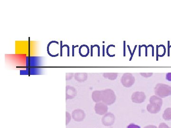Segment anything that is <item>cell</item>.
Segmentation results:
<instances>
[{
	"label": "cell",
	"instance_id": "obj_26",
	"mask_svg": "<svg viewBox=\"0 0 171 128\" xmlns=\"http://www.w3.org/2000/svg\"><path fill=\"white\" fill-rule=\"evenodd\" d=\"M124 56H126V41H124Z\"/></svg>",
	"mask_w": 171,
	"mask_h": 128
},
{
	"label": "cell",
	"instance_id": "obj_28",
	"mask_svg": "<svg viewBox=\"0 0 171 128\" xmlns=\"http://www.w3.org/2000/svg\"><path fill=\"white\" fill-rule=\"evenodd\" d=\"M158 46H156V60L157 61H158Z\"/></svg>",
	"mask_w": 171,
	"mask_h": 128
},
{
	"label": "cell",
	"instance_id": "obj_16",
	"mask_svg": "<svg viewBox=\"0 0 171 128\" xmlns=\"http://www.w3.org/2000/svg\"><path fill=\"white\" fill-rule=\"evenodd\" d=\"M110 46H113V47L115 48V46L114 45H109L107 46V55H108L109 57H114V56H115V54L111 55L109 54V52H108V49H109V48H110Z\"/></svg>",
	"mask_w": 171,
	"mask_h": 128
},
{
	"label": "cell",
	"instance_id": "obj_8",
	"mask_svg": "<svg viewBox=\"0 0 171 128\" xmlns=\"http://www.w3.org/2000/svg\"><path fill=\"white\" fill-rule=\"evenodd\" d=\"M115 122V116L111 113H108L103 117L102 122L105 126H111Z\"/></svg>",
	"mask_w": 171,
	"mask_h": 128
},
{
	"label": "cell",
	"instance_id": "obj_12",
	"mask_svg": "<svg viewBox=\"0 0 171 128\" xmlns=\"http://www.w3.org/2000/svg\"><path fill=\"white\" fill-rule=\"evenodd\" d=\"M117 73H104V76L106 78H108L111 80H114L116 79L117 77Z\"/></svg>",
	"mask_w": 171,
	"mask_h": 128
},
{
	"label": "cell",
	"instance_id": "obj_5",
	"mask_svg": "<svg viewBox=\"0 0 171 128\" xmlns=\"http://www.w3.org/2000/svg\"><path fill=\"white\" fill-rule=\"evenodd\" d=\"M131 99L133 103L141 104L146 100V95L143 92H136L132 94Z\"/></svg>",
	"mask_w": 171,
	"mask_h": 128
},
{
	"label": "cell",
	"instance_id": "obj_23",
	"mask_svg": "<svg viewBox=\"0 0 171 128\" xmlns=\"http://www.w3.org/2000/svg\"><path fill=\"white\" fill-rule=\"evenodd\" d=\"M137 45L135 46V48H134V50L133 51L132 53L131 54V56L130 59V61H131L132 60V59L133 56V55H134V53H135V51H136V48Z\"/></svg>",
	"mask_w": 171,
	"mask_h": 128
},
{
	"label": "cell",
	"instance_id": "obj_31",
	"mask_svg": "<svg viewBox=\"0 0 171 128\" xmlns=\"http://www.w3.org/2000/svg\"><path fill=\"white\" fill-rule=\"evenodd\" d=\"M93 45L91 46V56H93Z\"/></svg>",
	"mask_w": 171,
	"mask_h": 128
},
{
	"label": "cell",
	"instance_id": "obj_35",
	"mask_svg": "<svg viewBox=\"0 0 171 128\" xmlns=\"http://www.w3.org/2000/svg\"><path fill=\"white\" fill-rule=\"evenodd\" d=\"M139 56H141V55H140V49H141V46L139 45Z\"/></svg>",
	"mask_w": 171,
	"mask_h": 128
},
{
	"label": "cell",
	"instance_id": "obj_34",
	"mask_svg": "<svg viewBox=\"0 0 171 128\" xmlns=\"http://www.w3.org/2000/svg\"><path fill=\"white\" fill-rule=\"evenodd\" d=\"M168 56H170V55H169V49H170V48H169V43H170V42H169V41H168Z\"/></svg>",
	"mask_w": 171,
	"mask_h": 128
},
{
	"label": "cell",
	"instance_id": "obj_1",
	"mask_svg": "<svg viewBox=\"0 0 171 128\" xmlns=\"http://www.w3.org/2000/svg\"><path fill=\"white\" fill-rule=\"evenodd\" d=\"M150 104L147 106L148 112L151 114H156L160 111L163 104V101L158 96L153 95L150 97Z\"/></svg>",
	"mask_w": 171,
	"mask_h": 128
},
{
	"label": "cell",
	"instance_id": "obj_29",
	"mask_svg": "<svg viewBox=\"0 0 171 128\" xmlns=\"http://www.w3.org/2000/svg\"><path fill=\"white\" fill-rule=\"evenodd\" d=\"M144 128H157V127L153 125H149V126H146Z\"/></svg>",
	"mask_w": 171,
	"mask_h": 128
},
{
	"label": "cell",
	"instance_id": "obj_10",
	"mask_svg": "<svg viewBox=\"0 0 171 128\" xmlns=\"http://www.w3.org/2000/svg\"><path fill=\"white\" fill-rule=\"evenodd\" d=\"M92 98L96 103H100L102 101V91H95L92 94Z\"/></svg>",
	"mask_w": 171,
	"mask_h": 128
},
{
	"label": "cell",
	"instance_id": "obj_30",
	"mask_svg": "<svg viewBox=\"0 0 171 128\" xmlns=\"http://www.w3.org/2000/svg\"><path fill=\"white\" fill-rule=\"evenodd\" d=\"M47 51L48 54H49L50 56H52V57H56V56H58L59 55L58 54H57V55H53L51 54V53H50V52H49V50H47Z\"/></svg>",
	"mask_w": 171,
	"mask_h": 128
},
{
	"label": "cell",
	"instance_id": "obj_20",
	"mask_svg": "<svg viewBox=\"0 0 171 128\" xmlns=\"http://www.w3.org/2000/svg\"><path fill=\"white\" fill-rule=\"evenodd\" d=\"M159 128H170L168 126H167L165 123L160 124L159 125Z\"/></svg>",
	"mask_w": 171,
	"mask_h": 128
},
{
	"label": "cell",
	"instance_id": "obj_13",
	"mask_svg": "<svg viewBox=\"0 0 171 128\" xmlns=\"http://www.w3.org/2000/svg\"><path fill=\"white\" fill-rule=\"evenodd\" d=\"M163 118L167 120H171V108H167L163 114Z\"/></svg>",
	"mask_w": 171,
	"mask_h": 128
},
{
	"label": "cell",
	"instance_id": "obj_15",
	"mask_svg": "<svg viewBox=\"0 0 171 128\" xmlns=\"http://www.w3.org/2000/svg\"><path fill=\"white\" fill-rule=\"evenodd\" d=\"M153 73H140V75H142V76H143L145 77H150V76H152L153 75Z\"/></svg>",
	"mask_w": 171,
	"mask_h": 128
},
{
	"label": "cell",
	"instance_id": "obj_9",
	"mask_svg": "<svg viewBox=\"0 0 171 128\" xmlns=\"http://www.w3.org/2000/svg\"><path fill=\"white\" fill-rule=\"evenodd\" d=\"M77 95L76 90L72 86L67 85L66 87V99H72Z\"/></svg>",
	"mask_w": 171,
	"mask_h": 128
},
{
	"label": "cell",
	"instance_id": "obj_22",
	"mask_svg": "<svg viewBox=\"0 0 171 128\" xmlns=\"http://www.w3.org/2000/svg\"><path fill=\"white\" fill-rule=\"evenodd\" d=\"M93 48L95 47V46L97 47V49H98V56H100V47L99 45H93Z\"/></svg>",
	"mask_w": 171,
	"mask_h": 128
},
{
	"label": "cell",
	"instance_id": "obj_4",
	"mask_svg": "<svg viewBox=\"0 0 171 128\" xmlns=\"http://www.w3.org/2000/svg\"><path fill=\"white\" fill-rule=\"evenodd\" d=\"M135 82V77L131 73H125L121 78V82L124 87H131Z\"/></svg>",
	"mask_w": 171,
	"mask_h": 128
},
{
	"label": "cell",
	"instance_id": "obj_7",
	"mask_svg": "<svg viewBox=\"0 0 171 128\" xmlns=\"http://www.w3.org/2000/svg\"><path fill=\"white\" fill-rule=\"evenodd\" d=\"M72 117L76 122H81L85 118V113L81 109L75 110L72 113Z\"/></svg>",
	"mask_w": 171,
	"mask_h": 128
},
{
	"label": "cell",
	"instance_id": "obj_6",
	"mask_svg": "<svg viewBox=\"0 0 171 128\" xmlns=\"http://www.w3.org/2000/svg\"><path fill=\"white\" fill-rule=\"evenodd\" d=\"M96 113L100 115H104L107 114L108 110V107L106 104L103 103H97L95 106Z\"/></svg>",
	"mask_w": 171,
	"mask_h": 128
},
{
	"label": "cell",
	"instance_id": "obj_3",
	"mask_svg": "<svg viewBox=\"0 0 171 128\" xmlns=\"http://www.w3.org/2000/svg\"><path fill=\"white\" fill-rule=\"evenodd\" d=\"M156 95L162 98L171 95V86L165 84H158L155 88Z\"/></svg>",
	"mask_w": 171,
	"mask_h": 128
},
{
	"label": "cell",
	"instance_id": "obj_24",
	"mask_svg": "<svg viewBox=\"0 0 171 128\" xmlns=\"http://www.w3.org/2000/svg\"><path fill=\"white\" fill-rule=\"evenodd\" d=\"M150 46H151V47L152 48V56H154V47H153V46L152 45H148V46H147V48H149Z\"/></svg>",
	"mask_w": 171,
	"mask_h": 128
},
{
	"label": "cell",
	"instance_id": "obj_25",
	"mask_svg": "<svg viewBox=\"0 0 171 128\" xmlns=\"http://www.w3.org/2000/svg\"><path fill=\"white\" fill-rule=\"evenodd\" d=\"M62 41H61V56H62Z\"/></svg>",
	"mask_w": 171,
	"mask_h": 128
},
{
	"label": "cell",
	"instance_id": "obj_17",
	"mask_svg": "<svg viewBox=\"0 0 171 128\" xmlns=\"http://www.w3.org/2000/svg\"><path fill=\"white\" fill-rule=\"evenodd\" d=\"M68 75H67V74H66V80H70L73 77V73H67Z\"/></svg>",
	"mask_w": 171,
	"mask_h": 128
},
{
	"label": "cell",
	"instance_id": "obj_14",
	"mask_svg": "<svg viewBox=\"0 0 171 128\" xmlns=\"http://www.w3.org/2000/svg\"><path fill=\"white\" fill-rule=\"evenodd\" d=\"M71 116L70 114V113L68 112H66V125H67V124L71 122Z\"/></svg>",
	"mask_w": 171,
	"mask_h": 128
},
{
	"label": "cell",
	"instance_id": "obj_27",
	"mask_svg": "<svg viewBox=\"0 0 171 128\" xmlns=\"http://www.w3.org/2000/svg\"><path fill=\"white\" fill-rule=\"evenodd\" d=\"M143 46H145V48H146V56H147V47L145 45H143L141 46V47L142 48Z\"/></svg>",
	"mask_w": 171,
	"mask_h": 128
},
{
	"label": "cell",
	"instance_id": "obj_11",
	"mask_svg": "<svg viewBox=\"0 0 171 128\" xmlns=\"http://www.w3.org/2000/svg\"><path fill=\"white\" fill-rule=\"evenodd\" d=\"M76 80L78 82H84L87 78V74L85 73H76L74 75Z\"/></svg>",
	"mask_w": 171,
	"mask_h": 128
},
{
	"label": "cell",
	"instance_id": "obj_19",
	"mask_svg": "<svg viewBox=\"0 0 171 128\" xmlns=\"http://www.w3.org/2000/svg\"><path fill=\"white\" fill-rule=\"evenodd\" d=\"M166 79L169 81H171V73H167L166 75Z\"/></svg>",
	"mask_w": 171,
	"mask_h": 128
},
{
	"label": "cell",
	"instance_id": "obj_21",
	"mask_svg": "<svg viewBox=\"0 0 171 128\" xmlns=\"http://www.w3.org/2000/svg\"><path fill=\"white\" fill-rule=\"evenodd\" d=\"M64 46H67V56H70V46H68L67 45H64L62 46V48Z\"/></svg>",
	"mask_w": 171,
	"mask_h": 128
},
{
	"label": "cell",
	"instance_id": "obj_18",
	"mask_svg": "<svg viewBox=\"0 0 171 128\" xmlns=\"http://www.w3.org/2000/svg\"><path fill=\"white\" fill-rule=\"evenodd\" d=\"M127 128H140V126L136 125L134 124H130L127 126Z\"/></svg>",
	"mask_w": 171,
	"mask_h": 128
},
{
	"label": "cell",
	"instance_id": "obj_32",
	"mask_svg": "<svg viewBox=\"0 0 171 128\" xmlns=\"http://www.w3.org/2000/svg\"><path fill=\"white\" fill-rule=\"evenodd\" d=\"M105 56V45L103 46V56Z\"/></svg>",
	"mask_w": 171,
	"mask_h": 128
},
{
	"label": "cell",
	"instance_id": "obj_33",
	"mask_svg": "<svg viewBox=\"0 0 171 128\" xmlns=\"http://www.w3.org/2000/svg\"><path fill=\"white\" fill-rule=\"evenodd\" d=\"M75 46L74 45H72V56H74V49H75Z\"/></svg>",
	"mask_w": 171,
	"mask_h": 128
},
{
	"label": "cell",
	"instance_id": "obj_2",
	"mask_svg": "<svg viewBox=\"0 0 171 128\" xmlns=\"http://www.w3.org/2000/svg\"><path fill=\"white\" fill-rule=\"evenodd\" d=\"M116 96L114 91L110 89L102 90V101L107 105H111L115 103Z\"/></svg>",
	"mask_w": 171,
	"mask_h": 128
}]
</instances>
